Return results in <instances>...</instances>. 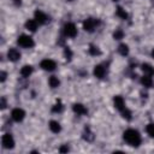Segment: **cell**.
I'll return each instance as SVG.
<instances>
[{
    "mask_svg": "<svg viewBox=\"0 0 154 154\" xmlns=\"http://www.w3.org/2000/svg\"><path fill=\"white\" fill-rule=\"evenodd\" d=\"M122 116H123V118H125L126 120H131V118H132V117H131V112H130L126 107L122 111Z\"/></svg>",
    "mask_w": 154,
    "mask_h": 154,
    "instance_id": "484cf974",
    "label": "cell"
},
{
    "mask_svg": "<svg viewBox=\"0 0 154 154\" xmlns=\"http://www.w3.org/2000/svg\"><path fill=\"white\" fill-rule=\"evenodd\" d=\"M37 22L35 20V19H28L26 20V23H25V28L29 30V31H36V29H37Z\"/></svg>",
    "mask_w": 154,
    "mask_h": 154,
    "instance_id": "9a60e30c",
    "label": "cell"
},
{
    "mask_svg": "<svg viewBox=\"0 0 154 154\" xmlns=\"http://www.w3.org/2000/svg\"><path fill=\"white\" fill-rule=\"evenodd\" d=\"M141 69H142V71H143L144 75H147V76H154V67L150 64L144 63V64H142Z\"/></svg>",
    "mask_w": 154,
    "mask_h": 154,
    "instance_id": "4fadbf2b",
    "label": "cell"
},
{
    "mask_svg": "<svg viewBox=\"0 0 154 154\" xmlns=\"http://www.w3.org/2000/svg\"><path fill=\"white\" fill-rule=\"evenodd\" d=\"M12 2H13L16 6H20V5H22V0H12Z\"/></svg>",
    "mask_w": 154,
    "mask_h": 154,
    "instance_id": "4dcf8cb0",
    "label": "cell"
},
{
    "mask_svg": "<svg viewBox=\"0 0 154 154\" xmlns=\"http://www.w3.org/2000/svg\"><path fill=\"white\" fill-rule=\"evenodd\" d=\"M6 107V100H5V97H1V108L4 109Z\"/></svg>",
    "mask_w": 154,
    "mask_h": 154,
    "instance_id": "f546056e",
    "label": "cell"
},
{
    "mask_svg": "<svg viewBox=\"0 0 154 154\" xmlns=\"http://www.w3.org/2000/svg\"><path fill=\"white\" fill-rule=\"evenodd\" d=\"M34 19H35L38 24H46V23L49 20L48 17H47V14H46L45 12L40 11V10H36V11H35V13H34Z\"/></svg>",
    "mask_w": 154,
    "mask_h": 154,
    "instance_id": "52a82bcc",
    "label": "cell"
},
{
    "mask_svg": "<svg viewBox=\"0 0 154 154\" xmlns=\"http://www.w3.org/2000/svg\"><path fill=\"white\" fill-rule=\"evenodd\" d=\"M72 109H73V112L77 113L78 116H84V114L88 113V109H87L82 103H73Z\"/></svg>",
    "mask_w": 154,
    "mask_h": 154,
    "instance_id": "7c38bea8",
    "label": "cell"
},
{
    "mask_svg": "<svg viewBox=\"0 0 154 154\" xmlns=\"http://www.w3.org/2000/svg\"><path fill=\"white\" fill-rule=\"evenodd\" d=\"M113 1H114V2H116V1H118V0H113Z\"/></svg>",
    "mask_w": 154,
    "mask_h": 154,
    "instance_id": "d6a6232c",
    "label": "cell"
},
{
    "mask_svg": "<svg viewBox=\"0 0 154 154\" xmlns=\"http://www.w3.org/2000/svg\"><path fill=\"white\" fill-rule=\"evenodd\" d=\"M106 75V69L103 67V65L99 64V65H95L94 66V76L97 77V78H103Z\"/></svg>",
    "mask_w": 154,
    "mask_h": 154,
    "instance_id": "8fae6325",
    "label": "cell"
},
{
    "mask_svg": "<svg viewBox=\"0 0 154 154\" xmlns=\"http://www.w3.org/2000/svg\"><path fill=\"white\" fill-rule=\"evenodd\" d=\"M5 79H6V72L5 71H1L0 72V81L1 82H5Z\"/></svg>",
    "mask_w": 154,
    "mask_h": 154,
    "instance_id": "83f0119b",
    "label": "cell"
},
{
    "mask_svg": "<svg viewBox=\"0 0 154 154\" xmlns=\"http://www.w3.org/2000/svg\"><path fill=\"white\" fill-rule=\"evenodd\" d=\"M94 134L90 131V129L89 128H85L84 129V132H83V138L87 141V142H91V141H94Z\"/></svg>",
    "mask_w": 154,
    "mask_h": 154,
    "instance_id": "ac0fdd59",
    "label": "cell"
},
{
    "mask_svg": "<svg viewBox=\"0 0 154 154\" xmlns=\"http://www.w3.org/2000/svg\"><path fill=\"white\" fill-rule=\"evenodd\" d=\"M7 58L11 61H18L20 59V52L16 48H10L7 52Z\"/></svg>",
    "mask_w": 154,
    "mask_h": 154,
    "instance_id": "9c48e42d",
    "label": "cell"
},
{
    "mask_svg": "<svg viewBox=\"0 0 154 154\" xmlns=\"http://www.w3.org/2000/svg\"><path fill=\"white\" fill-rule=\"evenodd\" d=\"M49 129H51L52 132L58 134V132H60L61 126H60V124H59L57 120H51V122H49Z\"/></svg>",
    "mask_w": 154,
    "mask_h": 154,
    "instance_id": "e0dca14e",
    "label": "cell"
},
{
    "mask_svg": "<svg viewBox=\"0 0 154 154\" xmlns=\"http://www.w3.org/2000/svg\"><path fill=\"white\" fill-rule=\"evenodd\" d=\"M146 131H147V134H148L150 137L154 138V123H149V124L147 125V128H146Z\"/></svg>",
    "mask_w": 154,
    "mask_h": 154,
    "instance_id": "cb8c5ba5",
    "label": "cell"
},
{
    "mask_svg": "<svg viewBox=\"0 0 154 154\" xmlns=\"http://www.w3.org/2000/svg\"><path fill=\"white\" fill-rule=\"evenodd\" d=\"M141 83H142V85H144L146 88H150V87L153 85L152 76H147V75H144L143 77H141Z\"/></svg>",
    "mask_w": 154,
    "mask_h": 154,
    "instance_id": "2e32d148",
    "label": "cell"
},
{
    "mask_svg": "<svg viewBox=\"0 0 154 154\" xmlns=\"http://www.w3.org/2000/svg\"><path fill=\"white\" fill-rule=\"evenodd\" d=\"M63 32L66 37H75L77 35V28L73 23H66L63 28Z\"/></svg>",
    "mask_w": 154,
    "mask_h": 154,
    "instance_id": "3957f363",
    "label": "cell"
},
{
    "mask_svg": "<svg viewBox=\"0 0 154 154\" xmlns=\"http://www.w3.org/2000/svg\"><path fill=\"white\" fill-rule=\"evenodd\" d=\"M48 83H49V87H51V88H58V87H59V84H60V82H59L58 77H55V76L49 77Z\"/></svg>",
    "mask_w": 154,
    "mask_h": 154,
    "instance_id": "44dd1931",
    "label": "cell"
},
{
    "mask_svg": "<svg viewBox=\"0 0 154 154\" xmlns=\"http://www.w3.org/2000/svg\"><path fill=\"white\" fill-rule=\"evenodd\" d=\"M52 111H53L54 113H57V112H58V113H59V112H61V111H63V103L58 100V102L52 107Z\"/></svg>",
    "mask_w": 154,
    "mask_h": 154,
    "instance_id": "d4e9b609",
    "label": "cell"
},
{
    "mask_svg": "<svg viewBox=\"0 0 154 154\" xmlns=\"http://www.w3.org/2000/svg\"><path fill=\"white\" fill-rule=\"evenodd\" d=\"M89 53H90V55H100L101 54L100 49L96 46H94V45H90L89 46Z\"/></svg>",
    "mask_w": 154,
    "mask_h": 154,
    "instance_id": "7402d4cb",
    "label": "cell"
},
{
    "mask_svg": "<svg viewBox=\"0 0 154 154\" xmlns=\"http://www.w3.org/2000/svg\"><path fill=\"white\" fill-rule=\"evenodd\" d=\"M97 23H99V22H97L95 18H87V19L83 22V29H84L85 31H88V32H93L94 29L96 28Z\"/></svg>",
    "mask_w": 154,
    "mask_h": 154,
    "instance_id": "277c9868",
    "label": "cell"
},
{
    "mask_svg": "<svg viewBox=\"0 0 154 154\" xmlns=\"http://www.w3.org/2000/svg\"><path fill=\"white\" fill-rule=\"evenodd\" d=\"M1 143H2V147L6 149H12L14 147V140H13L12 135H10V134H5L2 136Z\"/></svg>",
    "mask_w": 154,
    "mask_h": 154,
    "instance_id": "5b68a950",
    "label": "cell"
},
{
    "mask_svg": "<svg viewBox=\"0 0 154 154\" xmlns=\"http://www.w3.org/2000/svg\"><path fill=\"white\" fill-rule=\"evenodd\" d=\"M59 152H60V153H66V152H69V148H67L66 146H63V147L59 148Z\"/></svg>",
    "mask_w": 154,
    "mask_h": 154,
    "instance_id": "f1b7e54d",
    "label": "cell"
},
{
    "mask_svg": "<svg viewBox=\"0 0 154 154\" xmlns=\"http://www.w3.org/2000/svg\"><path fill=\"white\" fill-rule=\"evenodd\" d=\"M31 73H32V66H31V65H24V66L20 69V76L24 77V78L29 77Z\"/></svg>",
    "mask_w": 154,
    "mask_h": 154,
    "instance_id": "5bb4252c",
    "label": "cell"
},
{
    "mask_svg": "<svg viewBox=\"0 0 154 154\" xmlns=\"http://www.w3.org/2000/svg\"><path fill=\"white\" fill-rule=\"evenodd\" d=\"M64 55H65L66 60H71V58H72V52H71V49H70L69 47H65V48H64Z\"/></svg>",
    "mask_w": 154,
    "mask_h": 154,
    "instance_id": "4316f807",
    "label": "cell"
},
{
    "mask_svg": "<svg viewBox=\"0 0 154 154\" xmlns=\"http://www.w3.org/2000/svg\"><path fill=\"white\" fill-rule=\"evenodd\" d=\"M11 117L14 122H22L25 117V112L22 109V108H13L12 112H11Z\"/></svg>",
    "mask_w": 154,
    "mask_h": 154,
    "instance_id": "ba28073f",
    "label": "cell"
},
{
    "mask_svg": "<svg viewBox=\"0 0 154 154\" xmlns=\"http://www.w3.org/2000/svg\"><path fill=\"white\" fill-rule=\"evenodd\" d=\"M40 66H41L45 71H53V70H55L57 64H55V61L52 60V59H43V60L40 63Z\"/></svg>",
    "mask_w": 154,
    "mask_h": 154,
    "instance_id": "8992f818",
    "label": "cell"
},
{
    "mask_svg": "<svg viewBox=\"0 0 154 154\" xmlns=\"http://www.w3.org/2000/svg\"><path fill=\"white\" fill-rule=\"evenodd\" d=\"M17 43L20 46V47H23V48H31V47H34V40L29 36V35H19L18 36V38H17Z\"/></svg>",
    "mask_w": 154,
    "mask_h": 154,
    "instance_id": "7a4b0ae2",
    "label": "cell"
},
{
    "mask_svg": "<svg viewBox=\"0 0 154 154\" xmlns=\"http://www.w3.org/2000/svg\"><path fill=\"white\" fill-rule=\"evenodd\" d=\"M113 37H114V40H122L124 37V31L122 29H117L113 32Z\"/></svg>",
    "mask_w": 154,
    "mask_h": 154,
    "instance_id": "603a6c76",
    "label": "cell"
},
{
    "mask_svg": "<svg viewBox=\"0 0 154 154\" xmlns=\"http://www.w3.org/2000/svg\"><path fill=\"white\" fill-rule=\"evenodd\" d=\"M118 52H119V54L123 55V57L128 55V54H129V47H128V45H125V43L119 45V47H118Z\"/></svg>",
    "mask_w": 154,
    "mask_h": 154,
    "instance_id": "ffe728a7",
    "label": "cell"
},
{
    "mask_svg": "<svg viewBox=\"0 0 154 154\" xmlns=\"http://www.w3.org/2000/svg\"><path fill=\"white\" fill-rule=\"evenodd\" d=\"M116 14H117L119 18H122V19H128V13H126V11H125L122 6H118V7H117Z\"/></svg>",
    "mask_w": 154,
    "mask_h": 154,
    "instance_id": "d6986e66",
    "label": "cell"
},
{
    "mask_svg": "<svg viewBox=\"0 0 154 154\" xmlns=\"http://www.w3.org/2000/svg\"><path fill=\"white\" fill-rule=\"evenodd\" d=\"M124 141L131 147H138L141 144V135L135 129H128L123 134Z\"/></svg>",
    "mask_w": 154,
    "mask_h": 154,
    "instance_id": "6da1fadb",
    "label": "cell"
},
{
    "mask_svg": "<svg viewBox=\"0 0 154 154\" xmlns=\"http://www.w3.org/2000/svg\"><path fill=\"white\" fill-rule=\"evenodd\" d=\"M152 57L154 58V48H153V51H152Z\"/></svg>",
    "mask_w": 154,
    "mask_h": 154,
    "instance_id": "1f68e13d",
    "label": "cell"
},
{
    "mask_svg": "<svg viewBox=\"0 0 154 154\" xmlns=\"http://www.w3.org/2000/svg\"><path fill=\"white\" fill-rule=\"evenodd\" d=\"M113 103H114V107H116L118 111H120V112L125 108V101H124V99H123L122 96H119V95L114 96V99H113Z\"/></svg>",
    "mask_w": 154,
    "mask_h": 154,
    "instance_id": "30bf717a",
    "label": "cell"
}]
</instances>
